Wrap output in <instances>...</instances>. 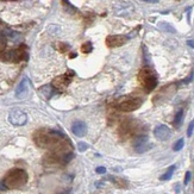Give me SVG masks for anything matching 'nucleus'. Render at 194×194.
Masks as SVG:
<instances>
[{
	"instance_id": "obj_10",
	"label": "nucleus",
	"mask_w": 194,
	"mask_h": 194,
	"mask_svg": "<svg viewBox=\"0 0 194 194\" xmlns=\"http://www.w3.org/2000/svg\"><path fill=\"white\" fill-rule=\"evenodd\" d=\"M71 131L78 137H83L87 133V125L81 120H75L71 125Z\"/></svg>"
},
{
	"instance_id": "obj_26",
	"label": "nucleus",
	"mask_w": 194,
	"mask_h": 194,
	"mask_svg": "<svg viewBox=\"0 0 194 194\" xmlns=\"http://www.w3.org/2000/svg\"><path fill=\"white\" fill-rule=\"evenodd\" d=\"M95 172H97L98 174H105L106 168L105 167H98L97 169H95Z\"/></svg>"
},
{
	"instance_id": "obj_12",
	"label": "nucleus",
	"mask_w": 194,
	"mask_h": 194,
	"mask_svg": "<svg viewBox=\"0 0 194 194\" xmlns=\"http://www.w3.org/2000/svg\"><path fill=\"white\" fill-rule=\"evenodd\" d=\"M41 92L42 94L44 95L46 99H50V98L54 95V92H55V87L51 86V85H45L41 88Z\"/></svg>"
},
{
	"instance_id": "obj_13",
	"label": "nucleus",
	"mask_w": 194,
	"mask_h": 194,
	"mask_svg": "<svg viewBox=\"0 0 194 194\" xmlns=\"http://www.w3.org/2000/svg\"><path fill=\"white\" fill-rule=\"evenodd\" d=\"M175 169H176V166H170V167L168 168V170L162 175V176L160 177L162 181H168V180H170L172 176H173V174H174V172H175Z\"/></svg>"
},
{
	"instance_id": "obj_11",
	"label": "nucleus",
	"mask_w": 194,
	"mask_h": 194,
	"mask_svg": "<svg viewBox=\"0 0 194 194\" xmlns=\"http://www.w3.org/2000/svg\"><path fill=\"white\" fill-rule=\"evenodd\" d=\"M27 93H29V81L27 79H23L16 89V97L18 99H24L27 95Z\"/></svg>"
},
{
	"instance_id": "obj_8",
	"label": "nucleus",
	"mask_w": 194,
	"mask_h": 194,
	"mask_svg": "<svg viewBox=\"0 0 194 194\" xmlns=\"http://www.w3.org/2000/svg\"><path fill=\"white\" fill-rule=\"evenodd\" d=\"M154 135L159 141H167L172 136V130L168 127L167 125H159L155 127Z\"/></svg>"
},
{
	"instance_id": "obj_7",
	"label": "nucleus",
	"mask_w": 194,
	"mask_h": 194,
	"mask_svg": "<svg viewBox=\"0 0 194 194\" xmlns=\"http://www.w3.org/2000/svg\"><path fill=\"white\" fill-rule=\"evenodd\" d=\"M141 105L142 101L139 99H127V100H124L119 104V108L125 112H131V111L139 108Z\"/></svg>"
},
{
	"instance_id": "obj_25",
	"label": "nucleus",
	"mask_w": 194,
	"mask_h": 194,
	"mask_svg": "<svg viewBox=\"0 0 194 194\" xmlns=\"http://www.w3.org/2000/svg\"><path fill=\"white\" fill-rule=\"evenodd\" d=\"M74 157V154L73 152H69V154H67L66 156H64V162H69L71 159Z\"/></svg>"
},
{
	"instance_id": "obj_3",
	"label": "nucleus",
	"mask_w": 194,
	"mask_h": 194,
	"mask_svg": "<svg viewBox=\"0 0 194 194\" xmlns=\"http://www.w3.org/2000/svg\"><path fill=\"white\" fill-rule=\"evenodd\" d=\"M133 11H135V7H133L132 2H130L129 0H120V1L115 2L113 6L115 14L119 17H127Z\"/></svg>"
},
{
	"instance_id": "obj_16",
	"label": "nucleus",
	"mask_w": 194,
	"mask_h": 194,
	"mask_svg": "<svg viewBox=\"0 0 194 194\" xmlns=\"http://www.w3.org/2000/svg\"><path fill=\"white\" fill-rule=\"evenodd\" d=\"M62 5H63L64 10H66L68 13H71V14H73V13H75V12H76V9L71 5L68 0H62Z\"/></svg>"
},
{
	"instance_id": "obj_4",
	"label": "nucleus",
	"mask_w": 194,
	"mask_h": 194,
	"mask_svg": "<svg viewBox=\"0 0 194 194\" xmlns=\"http://www.w3.org/2000/svg\"><path fill=\"white\" fill-rule=\"evenodd\" d=\"M9 120L11 124L16 125V126H22L25 125L27 122V115L24 111L19 110V108H13L9 115Z\"/></svg>"
},
{
	"instance_id": "obj_22",
	"label": "nucleus",
	"mask_w": 194,
	"mask_h": 194,
	"mask_svg": "<svg viewBox=\"0 0 194 194\" xmlns=\"http://www.w3.org/2000/svg\"><path fill=\"white\" fill-rule=\"evenodd\" d=\"M78 149H79V151H86V150L88 149V145H87L85 142H79Z\"/></svg>"
},
{
	"instance_id": "obj_20",
	"label": "nucleus",
	"mask_w": 194,
	"mask_h": 194,
	"mask_svg": "<svg viewBox=\"0 0 194 194\" xmlns=\"http://www.w3.org/2000/svg\"><path fill=\"white\" fill-rule=\"evenodd\" d=\"M184 145H185V139H184V138H180V139L174 144L173 150H174V151H180V150L184 148Z\"/></svg>"
},
{
	"instance_id": "obj_9",
	"label": "nucleus",
	"mask_w": 194,
	"mask_h": 194,
	"mask_svg": "<svg viewBox=\"0 0 194 194\" xmlns=\"http://www.w3.org/2000/svg\"><path fill=\"white\" fill-rule=\"evenodd\" d=\"M127 41V37L123 35H112L108 36L106 38V44L108 45L110 48H117V46H120L126 43Z\"/></svg>"
},
{
	"instance_id": "obj_6",
	"label": "nucleus",
	"mask_w": 194,
	"mask_h": 194,
	"mask_svg": "<svg viewBox=\"0 0 194 194\" xmlns=\"http://www.w3.org/2000/svg\"><path fill=\"white\" fill-rule=\"evenodd\" d=\"M71 76H74V71H68V74H66V75H61V76H57L56 79L54 80V87L56 89H64L68 85H69V82H71Z\"/></svg>"
},
{
	"instance_id": "obj_27",
	"label": "nucleus",
	"mask_w": 194,
	"mask_h": 194,
	"mask_svg": "<svg viewBox=\"0 0 194 194\" xmlns=\"http://www.w3.org/2000/svg\"><path fill=\"white\" fill-rule=\"evenodd\" d=\"M60 49H61V51H66V50L69 49V46H68L67 44H62V43H60Z\"/></svg>"
},
{
	"instance_id": "obj_21",
	"label": "nucleus",
	"mask_w": 194,
	"mask_h": 194,
	"mask_svg": "<svg viewBox=\"0 0 194 194\" xmlns=\"http://www.w3.org/2000/svg\"><path fill=\"white\" fill-rule=\"evenodd\" d=\"M5 45H6V37H5V35L0 34V51L4 50Z\"/></svg>"
},
{
	"instance_id": "obj_28",
	"label": "nucleus",
	"mask_w": 194,
	"mask_h": 194,
	"mask_svg": "<svg viewBox=\"0 0 194 194\" xmlns=\"http://www.w3.org/2000/svg\"><path fill=\"white\" fill-rule=\"evenodd\" d=\"M7 189V186L5 185L4 181H0V191H6Z\"/></svg>"
},
{
	"instance_id": "obj_1",
	"label": "nucleus",
	"mask_w": 194,
	"mask_h": 194,
	"mask_svg": "<svg viewBox=\"0 0 194 194\" xmlns=\"http://www.w3.org/2000/svg\"><path fill=\"white\" fill-rule=\"evenodd\" d=\"M138 79H139V81L142 82L143 87L145 88L147 92L154 91L157 86V78H156L154 71H151L150 68H143L139 71Z\"/></svg>"
},
{
	"instance_id": "obj_24",
	"label": "nucleus",
	"mask_w": 194,
	"mask_h": 194,
	"mask_svg": "<svg viewBox=\"0 0 194 194\" xmlns=\"http://www.w3.org/2000/svg\"><path fill=\"white\" fill-rule=\"evenodd\" d=\"M191 176H192V174H191V172H187L185 175V181H184V184L185 185H188L189 184V181H191Z\"/></svg>"
},
{
	"instance_id": "obj_31",
	"label": "nucleus",
	"mask_w": 194,
	"mask_h": 194,
	"mask_svg": "<svg viewBox=\"0 0 194 194\" xmlns=\"http://www.w3.org/2000/svg\"><path fill=\"white\" fill-rule=\"evenodd\" d=\"M74 57H76V54H75V53H73L71 55V59H74Z\"/></svg>"
},
{
	"instance_id": "obj_23",
	"label": "nucleus",
	"mask_w": 194,
	"mask_h": 194,
	"mask_svg": "<svg viewBox=\"0 0 194 194\" xmlns=\"http://www.w3.org/2000/svg\"><path fill=\"white\" fill-rule=\"evenodd\" d=\"M193 130H194V119L192 120V122H191L189 126H188V130H187V136H188V137H191V136H192Z\"/></svg>"
},
{
	"instance_id": "obj_2",
	"label": "nucleus",
	"mask_w": 194,
	"mask_h": 194,
	"mask_svg": "<svg viewBox=\"0 0 194 194\" xmlns=\"http://www.w3.org/2000/svg\"><path fill=\"white\" fill-rule=\"evenodd\" d=\"M5 185L9 187H18V186L24 185L26 182V174L24 170L20 169H14L12 172H10V174L4 180Z\"/></svg>"
},
{
	"instance_id": "obj_17",
	"label": "nucleus",
	"mask_w": 194,
	"mask_h": 194,
	"mask_svg": "<svg viewBox=\"0 0 194 194\" xmlns=\"http://www.w3.org/2000/svg\"><path fill=\"white\" fill-rule=\"evenodd\" d=\"M5 37H7L12 41H16L19 38V34L16 31H12V30H5Z\"/></svg>"
},
{
	"instance_id": "obj_18",
	"label": "nucleus",
	"mask_w": 194,
	"mask_h": 194,
	"mask_svg": "<svg viewBox=\"0 0 194 194\" xmlns=\"http://www.w3.org/2000/svg\"><path fill=\"white\" fill-rule=\"evenodd\" d=\"M48 32L53 36H57V35H60V32H61V27L57 26V25H49Z\"/></svg>"
},
{
	"instance_id": "obj_29",
	"label": "nucleus",
	"mask_w": 194,
	"mask_h": 194,
	"mask_svg": "<svg viewBox=\"0 0 194 194\" xmlns=\"http://www.w3.org/2000/svg\"><path fill=\"white\" fill-rule=\"evenodd\" d=\"M143 1H145V2H150V4H156V2H159V0H143Z\"/></svg>"
},
{
	"instance_id": "obj_14",
	"label": "nucleus",
	"mask_w": 194,
	"mask_h": 194,
	"mask_svg": "<svg viewBox=\"0 0 194 194\" xmlns=\"http://www.w3.org/2000/svg\"><path fill=\"white\" fill-rule=\"evenodd\" d=\"M182 120H184V110H179L177 113L175 115V118H174V126L175 127H180L181 124H182Z\"/></svg>"
},
{
	"instance_id": "obj_15",
	"label": "nucleus",
	"mask_w": 194,
	"mask_h": 194,
	"mask_svg": "<svg viewBox=\"0 0 194 194\" xmlns=\"http://www.w3.org/2000/svg\"><path fill=\"white\" fill-rule=\"evenodd\" d=\"M159 27L162 30V31H164V32H170V34H175V29L170 24H168L166 22H162V23H160L159 24Z\"/></svg>"
},
{
	"instance_id": "obj_19",
	"label": "nucleus",
	"mask_w": 194,
	"mask_h": 194,
	"mask_svg": "<svg viewBox=\"0 0 194 194\" xmlns=\"http://www.w3.org/2000/svg\"><path fill=\"white\" fill-rule=\"evenodd\" d=\"M81 50H82V53L89 54L93 50V45H92L91 42H86V43H83V44L81 45Z\"/></svg>"
},
{
	"instance_id": "obj_5",
	"label": "nucleus",
	"mask_w": 194,
	"mask_h": 194,
	"mask_svg": "<svg viewBox=\"0 0 194 194\" xmlns=\"http://www.w3.org/2000/svg\"><path fill=\"white\" fill-rule=\"evenodd\" d=\"M151 147L152 145L149 143V138L147 136H139L133 142V149L136 152H139V154L148 151Z\"/></svg>"
},
{
	"instance_id": "obj_30",
	"label": "nucleus",
	"mask_w": 194,
	"mask_h": 194,
	"mask_svg": "<svg viewBox=\"0 0 194 194\" xmlns=\"http://www.w3.org/2000/svg\"><path fill=\"white\" fill-rule=\"evenodd\" d=\"M187 44L189 45V46H192V48H194V42H193V41H187Z\"/></svg>"
}]
</instances>
